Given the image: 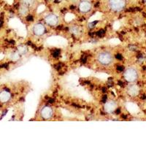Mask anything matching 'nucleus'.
<instances>
[{"mask_svg": "<svg viewBox=\"0 0 146 146\" xmlns=\"http://www.w3.org/2000/svg\"><path fill=\"white\" fill-rule=\"evenodd\" d=\"M19 13L22 15H27L29 13V7H27V5L22 4L20 6V7H19Z\"/></svg>", "mask_w": 146, "mask_h": 146, "instance_id": "9b49d317", "label": "nucleus"}, {"mask_svg": "<svg viewBox=\"0 0 146 146\" xmlns=\"http://www.w3.org/2000/svg\"><path fill=\"white\" fill-rule=\"evenodd\" d=\"M138 78V73L137 70L134 68H129L125 71L124 78L126 81L132 83L135 82Z\"/></svg>", "mask_w": 146, "mask_h": 146, "instance_id": "7ed1b4c3", "label": "nucleus"}, {"mask_svg": "<svg viewBox=\"0 0 146 146\" xmlns=\"http://www.w3.org/2000/svg\"><path fill=\"white\" fill-rule=\"evenodd\" d=\"M113 56L109 51H102L97 55V61L103 66H109L113 63Z\"/></svg>", "mask_w": 146, "mask_h": 146, "instance_id": "f257e3e1", "label": "nucleus"}, {"mask_svg": "<svg viewBox=\"0 0 146 146\" xmlns=\"http://www.w3.org/2000/svg\"><path fill=\"white\" fill-rule=\"evenodd\" d=\"M79 10L83 13H86L91 10V3L87 0H83L79 4Z\"/></svg>", "mask_w": 146, "mask_h": 146, "instance_id": "39448f33", "label": "nucleus"}, {"mask_svg": "<svg viewBox=\"0 0 146 146\" xmlns=\"http://www.w3.org/2000/svg\"><path fill=\"white\" fill-rule=\"evenodd\" d=\"M36 0H22V4L27 5V7H32L35 5Z\"/></svg>", "mask_w": 146, "mask_h": 146, "instance_id": "f8f14e48", "label": "nucleus"}, {"mask_svg": "<svg viewBox=\"0 0 146 146\" xmlns=\"http://www.w3.org/2000/svg\"><path fill=\"white\" fill-rule=\"evenodd\" d=\"M103 34H104V31H103V30H101V31H100L99 32H97V35H98L99 36H102Z\"/></svg>", "mask_w": 146, "mask_h": 146, "instance_id": "4468645a", "label": "nucleus"}, {"mask_svg": "<svg viewBox=\"0 0 146 146\" xmlns=\"http://www.w3.org/2000/svg\"><path fill=\"white\" fill-rule=\"evenodd\" d=\"M53 109L49 106H44L41 109V111H40V115L44 119H49V118L53 116Z\"/></svg>", "mask_w": 146, "mask_h": 146, "instance_id": "20e7f679", "label": "nucleus"}, {"mask_svg": "<svg viewBox=\"0 0 146 146\" xmlns=\"http://www.w3.org/2000/svg\"><path fill=\"white\" fill-rule=\"evenodd\" d=\"M128 93L131 96H135L139 93V88L135 85H132L131 86L129 87L128 88Z\"/></svg>", "mask_w": 146, "mask_h": 146, "instance_id": "9d476101", "label": "nucleus"}, {"mask_svg": "<svg viewBox=\"0 0 146 146\" xmlns=\"http://www.w3.org/2000/svg\"><path fill=\"white\" fill-rule=\"evenodd\" d=\"M117 109L116 102L113 100H110L105 102V110L108 113H112Z\"/></svg>", "mask_w": 146, "mask_h": 146, "instance_id": "6e6552de", "label": "nucleus"}, {"mask_svg": "<svg viewBox=\"0 0 146 146\" xmlns=\"http://www.w3.org/2000/svg\"><path fill=\"white\" fill-rule=\"evenodd\" d=\"M59 53H60V51L59 50H56V51L54 52V53H53V56H58V54H59Z\"/></svg>", "mask_w": 146, "mask_h": 146, "instance_id": "ddd939ff", "label": "nucleus"}, {"mask_svg": "<svg viewBox=\"0 0 146 146\" xmlns=\"http://www.w3.org/2000/svg\"><path fill=\"white\" fill-rule=\"evenodd\" d=\"M45 21L47 24L51 26V27H54V26H56L58 24V18L55 14H49L45 17Z\"/></svg>", "mask_w": 146, "mask_h": 146, "instance_id": "423d86ee", "label": "nucleus"}, {"mask_svg": "<svg viewBox=\"0 0 146 146\" xmlns=\"http://www.w3.org/2000/svg\"><path fill=\"white\" fill-rule=\"evenodd\" d=\"M11 98V94L7 91H3L0 93V101L2 102H7Z\"/></svg>", "mask_w": 146, "mask_h": 146, "instance_id": "1a4fd4ad", "label": "nucleus"}, {"mask_svg": "<svg viewBox=\"0 0 146 146\" xmlns=\"http://www.w3.org/2000/svg\"><path fill=\"white\" fill-rule=\"evenodd\" d=\"M33 32L36 36H42L45 32V27L42 23H36L33 27Z\"/></svg>", "mask_w": 146, "mask_h": 146, "instance_id": "0eeeda50", "label": "nucleus"}, {"mask_svg": "<svg viewBox=\"0 0 146 146\" xmlns=\"http://www.w3.org/2000/svg\"><path fill=\"white\" fill-rule=\"evenodd\" d=\"M27 20L29 21H31L33 20V17H32V16H28V17H27Z\"/></svg>", "mask_w": 146, "mask_h": 146, "instance_id": "2eb2a0df", "label": "nucleus"}, {"mask_svg": "<svg viewBox=\"0 0 146 146\" xmlns=\"http://www.w3.org/2000/svg\"><path fill=\"white\" fill-rule=\"evenodd\" d=\"M110 8L115 12L121 11L126 7V0H109L108 1Z\"/></svg>", "mask_w": 146, "mask_h": 146, "instance_id": "f03ea898", "label": "nucleus"}]
</instances>
